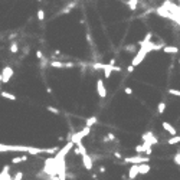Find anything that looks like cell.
<instances>
[{"mask_svg":"<svg viewBox=\"0 0 180 180\" xmlns=\"http://www.w3.org/2000/svg\"><path fill=\"white\" fill-rule=\"evenodd\" d=\"M48 111H49V113H53V114H59V110L55 108V107H52V105H49V107H48Z\"/></svg>","mask_w":180,"mask_h":180,"instance_id":"e575fe53","label":"cell"},{"mask_svg":"<svg viewBox=\"0 0 180 180\" xmlns=\"http://www.w3.org/2000/svg\"><path fill=\"white\" fill-rule=\"evenodd\" d=\"M49 180H59V177H58V176H55V177H49Z\"/></svg>","mask_w":180,"mask_h":180,"instance_id":"7bdbcfd3","label":"cell"},{"mask_svg":"<svg viewBox=\"0 0 180 180\" xmlns=\"http://www.w3.org/2000/svg\"><path fill=\"white\" fill-rule=\"evenodd\" d=\"M102 71H104V77H105V78H110V77H111V72H120L121 68L115 67V65H110V64H108V65L105 64V67H104Z\"/></svg>","mask_w":180,"mask_h":180,"instance_id":"9c48e42d","label":"cell"},{"mask_svg":"<svg viewBox=\"0 0 180 180\" xmlns=\"http://www.w3.org/2000/svg\"><path fill=\"white\" fill-rule=\"evenodd\" d=\"M36 56L39 58V59H45V58H43V53H42V51H38V52H36Z\"/></svg>","mask_w":180,"mask_h":180,"instance_id":"74e56055","label":"cell"},{"mask_svg":"<svg viewBox=\"0 0 180 180\" xmlns=\"http://www.w3.org/2000/svg\"><path fill=\"white\" fill-rule=\"evenodd\" d=\"M179 64H180V59H179Z\"/></svg>","mask_w":180,"mask_h":180,"instance_id":"f6af8a7d","label":"cell"},{"mask_svg":"<svg viewBox=\"0 0 180 180\" xmlns=\"http://www.w3.org/2000/svg\"><path fill=\"white\" fill-rule=\"evenodd\" d=\"M110 65H115V59H111V61H110Z\"/></svg>","mask_w":180,"mask_h":180,"instance_id":"b9f144b4","label":"cell"},{"mask_svg":"<svg viewBox=\"0 0 180 180\" xmlns=\"http://www.w3.org/2000/svg\"><path fill=\"white\" fill-rule=\"evenodd\" d=\"M38 1H42V0H38Z\"/></svg>","mask_w":180,"mask_h":180,"instance_id":"ee69618b","label":"cell"},{"mask_svg":"<svg viewBox=\"0 0 180 180\" xmlns=\"http://www.w3.org/2000/svg\"><path fill=\"white\" fill-rule=\"evenodd\" d=\"M0 180H13V177L9 174V171H1V174H0Z\"/></svg>","mask_w":180,"mask_h":180,"instance_id":"d4e9b609","label":"cell"},{"mask_svg":"<svg viewBox=\"0 0 180 180\" xmlns=\"http://www.w3.org/2000/svg\"><path fill=\"white\" fill-rule=\"evenodd\" d=\"M114 156L117 158H121V154H120V153H114Z\"/></svg>","mask_w":180,"mask_h":180,"instance_id":"60d3db41","label":"cell"},{"mask_svg":"<svg viewBox=\"0 0 180 180\" xmlns=\"http://www.w3.org/2000/svg\"><path fill=\"white\" fill-rule=\"evenodd\" d=\"M151 36H153V33H151V32H148V33L146 35V38L140 42V48H141V46H144V45H147V43H150V42H151Z\"/></svg>","mask_w":180,"mask_h":180,"instance_id":"44dd1931","label":"cell"},{"mask_svg":"<svg viewBox=\"0 0 180 180\" xmlns=\"http://www.w3.org/2000/svg\"><path fill=\"white\" fill-rule=\"evenodd\" d=\"M164 110H166V102H160V104L157 105V113L163 114L164 113Z\"/></svg>","mask_w":180,"mask_h":180,"instance_id":"83f0119b","label":"cell"},{"mask_svg":"<svg viewBox=\"0 0 180 180\" xmlns=\"http://www.w3.org/2000/svg\"><path fill=\"white\" fill-rule=\"evenodd\" d=\"M74 153H75V154H81V156H84V154H87V148H85V146L81 143V144H78V146L75 147Z\"/></svg>","mask_w":180,"mask_h":180,"instance_id":"2e32d148","label":"cell"},{"mask_svg":"<svg viewBox=\"0 0 180 180\" xmlns=\"http://www.w3.org/2000/svg\"><path fill=\"white\" fill-rule=\"evenodd\" d=\"M97 92H98L100 98H105L107 97V88H105L102 79H97Z\"/></svg>","mask_w":180,"mask_h":180,"instance_id":"30bf717a","label":"cell"},{"mask_svg":"<svg viewBox=\"0 0 180 180\" xmlns=\"http://www.w3.org/2000/svg\"><path fill=\"white\" fill-rule=\"evenodd\" d=\"M161 125H163V130H164V131H167V133H169V134L171 135V137L177 135V130H176V128H174V127H173V125H171L170 123L164 121V123L161 124Z\"/></svg>","mask_w":180,"mask_h":180,"instance_id":"4fadbf2b","label":"cell"},{"mask_svg":"<svg viewBox=\"0 0 180 180\" xmlns=\"http://www.w3.org/2000/svg\"><path fill=\"white\" fill-rule=\"evenodd\" d=\"M141 138H143V141H147V143L151 144V146H154V144H157L158 143L157 137L153 134V131H147V133H144V134L141 135Z\"/></svg>","mask_w":180,"mask_h":180,"instance_id":"ba28073f","label":"cell"},{"mask_svg":"<svg viewBox=\"0 0 180 180\" xmlns=\"http://www.w3.org/2000/svg\"><path fill=\"white\" fill-rule=\"evenodd\" d=\"M10 52L12 53H17V52H19V45H17V42H12Z\"/></svg>","mask_w":180,"mask_h":180,"instance_id":"484cf974","label":"cell"},{"mask_svg":"<svg viewBox=\"0 0 180 180\" xmlns=\"http://www.w3.org/2000/svg\"><path fill=\"white\" fill-rule=\"evenodd\" d=\"M127 6H128L133 12L137 10V7H138V0H127Z\"/></svg>","mask_w":180,"mask_h":180,"instance_id":"d6986e66","label":"cell"},{"mask_svg":"<svg viewBox=\"0 0 180 180\" xmlns=\"http://www.w3.org/2000/svg\"><path fill=\"white\" fill-rule=\"evenodd\" d=\"M95 180H97V179H95Z\"/></svg>","mask_w":180,"mask_h":180,"instance_id":"bcb514c9","label":"cell"},{"mask_svg":"<svg viewBox=\"0 0 180 180\" xmlns=\"http://www.w3.org/2000/svg\"><path fill=\"white\" fill-rule=\"evenodd\" d=\"M143 147H144V153H146L147 156H150V154L153 153V150H151V144H148L147 141H143Z\"/></svg>","mask_w":180,"mask_h":180,"instance_id":"cb8c5ba5","label":"cell"},{"mask_svg":"<svg viewBox=\"0 0 180 180\" xmlns=\"http://www.w3.org/2000/svg\"><path fill=\"white\" fill-rule=\"evenodd\" d=\"M98 123V118L97 117H90V118H87V127H92V125H95V124Z\"/></svg>","mask_w":180,"mask_h":180,"instance_id":"603a6c76","label":"cell"},{"mask_svg":"<svg viewBox=\"0 0 180 180\" xmlns=\"http://www.w3.org/2000/svg\"><path fill=\"white\" fill-rule=\"evenodd\" d=\"M0 151L7 153V151H17V153H29V154H46V148H38V147L29 146H7V144H0Z\"/></svg>","mask_w":180,"mask_h":180,"instance_id":"6da1fadb","label":"cell"},{"mask_svg":"<svg viewBox=\"0 0 180 180\" xmlns=\"http://www.w3.org/2000/svg\"><path fill=\"white\" fill-rule=\"evenodd\" d=\"M104 67H105V64H100V62H94L92 64L94 69H104Z\"/></svg>","mask_w":180,"mask_h":180,"instance_id":"4dcf8cb0","label":"cell"},{"mask_svg":"<svg viewBox=\"0 0 180 180\" xmlns=\"http://www.w3.org/2000/svg\"><path fill=\"white\" fill-rule=\"evenodd\" d=\"M108 140H115V137H114L113 133H108V134H107V137L104 138V141H105V143H108Z\"/></svg>","mask_w":180,"mask_h":180,"instance_id":"d590c367","label":"cell"},{"mask_svg":"<svg viewBox=\"0 0 180 180\" xmlns=\"http://www.w3.org/2000/svg\"><path fill=\"white\" fill-rule=\"evenodd\" d=\"M167 92H169L170 95H174V97H179V98H180V90H174V88H170V90L167 91Z\"/></svg>","mask_w":180,"mask_h":180,"instance_id":"f1b7e54d","label":"cell"},{"mask_svg":"<svg viewBox=\"0 0 180 180\" xmlns=\"http://www.w3.org/2000/svg\"><path fill=\"white\" fill-rule=\"evenodd\" d=\"M173 161H174V164H177L180 167V151H177L176 154H174V157H173Z\"/></svg>","mask_w":180,"mask_h":180,"instance_id":"f546056e","label":"cell"},{"mask_svg":"<svg viewBox=\"0 0 180 180\" xmlns=\"http://www.w3.org/2000/svg\"><path fill=\"white\" fill-rule=\"evenodd\" d=\"M49 65L52 68H68V62H62V61H51Z\"/></svg>","mask_w":180,"mask_h":180,"instance_id":"9a60e30c","label":"cell"},{"mask_svg":"<svg viewBox=\"0 0 180 180\" xmlns=\"http://www.w3.org/2000/svg\"><path fill=\"white\" fill-rule=\"evenodd\" d=\"M138 167H140V174H143V176H144V174H147V173L151 170L150 164H147V163H144V164H140Z\"/></svg>","mask_w":180,"mask_h":180,"instance_id":"e0dca14e","label":"cell"},{"mask_svg":"<svg viewBox=\"0 0 180 180\" xmlns=\"http://www.w3.org/2000/svg\"><path fill=\"white\" fill-rule=\"evenodd\" d=\"M23 179V173L22 171H17L14 176H13V180H22Z\"/></svg>","mask_w":180,"mask_h":180,"instance_id":"836d02e7","label":"cell"},{"mask_svg":"<svg viewBox=\"0 0 180 180\" xmlns=\"http://www.w3.org/2000/svg\"><path fill=\"white\" fill-rule=\"evenodd\" d=\"M163 52H164V53H171V55H174V53H177V52H179V48H177V46L166 45L164 48H163Z\"/></svg>","mask_w":180,"mask_h":180,"instance_id":"5bb4252c","label":"cell"},{"mask_svg":"<svg viewBox=\"0 0 180 180\" xmlns=\"http://www.w3.org/2000/svg\"><path fill=\"white\" fill-rule=\"evenodd\" d=\"M180 143V135H174V137H170L169 140H167V144H170V146H174V144H179Z\"/></svg>","mask_w":180,"mask_h":180,"instance_id":"ffe728a7","label":"cell"},{"mask_svg":"<svg viewBox=\"0 0 180 180\" xmlns=\"http://www.w3.org/2000/svg\"><path fill=\"white\" fill-rule=\"evenodd\" d=\"M124 92H125L127 95H133V90H131L130 87H125V88H124Z\"/></svg>","mask_w":180,"mask_h":180,"instance_id":"8d00e7d4","label":"cell"},{"mask_svg":"<svg viewBox=\"0 0 180 180\" xmlns=\"http://www.w3.org/2000/svg\"><path fill=\"white\" fill-rule=\"evenodd\" d=\"M1 97L6 98V100H10V101H16V100H17L16 95H13V94H10V92H6V91H1Z\"/></svg>","mask_w":180,"mask_h":180,"instance_id":"ac0fdd59","label":"cell"},{"mask_svg":"<svg viewBox=\"0 0 180 180\" xmlns=\"http://www.w3.org/2000/svg\"><path fill=\"white\" fill-rule=\"evenodd\" d=\"M90 133H91V128L90 127H85V128H82L81 131H77V133H74V134L71 135V140H69V141H72L75 146H78V144H81L82 138L87 137Z\"/></svg>","mask_w":180,"mask_h":180,"instance_id":"3957f363","label":"cell"},{"mask_svg":"<svg viewBox=\"0 0 180 180\" xmlns=\"http://www.w3.org/2000/svg\"><path fill=\"white\" fill-rule=\"evenodd\" d=\"M125 163H130V164H144V163H148L150 161V157L148 156H133V157H125L124 158Z\"/></svg>","mask_w":180,"mask_h":180,"instance_id":"277c9868","label":"cell"},{"mask_svg":"<svg viewBox=\"0 0 180 180\" xmlns=\"http://www.w3.org/2000/svg\"><path fill=\"white\" fill-rule=\"evenodd\" d=\"M140 164H133L131 167H130V170H128V177H130V180H134L138 174H140V167H138Z\"/></svg>","mask_w":180,"mask_h":180,"instance_id":"7c38bea8","label":"cell"},{"mask_svg":"<svg viewBox=\"0 0 180 180\" xmlns=\"http://www.w3.org/2000/svg\"><path fill=\"white\" fill-rule=\"evenodd\" d=\"M147 53H148V52H147L144 48H140V49H138V52L135 53V56L133 58V61H131V65H133V67L140 65V64L144 61V58L147 56Z\"/></svg>","mask_w":180,"mask_h":180,"instance_id":"52a82bcc","label":"cell"},{"mask_svg":"<svg viewBox=\"0 0 180 180\" xmlns=\"http://www.w3.org/2000/svg\"><path fill=\"white\" fill-rule=\"evenodd\" d=\"M13 68L10 67H4L3 69H1V74H0V82L1 84H7L9 81H10V78L13 77Z\"/></svg>","mask_w":180,"mask_h":180,"instance_id":"8992f818","label":"cell"},{"mask_svg":"<svg viewBox=\"0 0 180 180\" xmlns=\"http://www.w3.org/2000/svg\"><path fill=\"white\" fill-rule=\"evenodd\" d=\"M3 171H10V166H4V167H3Z\"/></svg>","mask_w":180,"mask_h":180,"instance_id":"ab89813d","label":"cell"},{"mask_svg":"<svg viewBox=\"0 0 180 180\" xmlns=\"http://www.w3.org/2000/svg\"><path fill=\"white\" fill-rule=\"evenodd\" d=\"M27 160V156H20V157H13L12 158V163L13 164H19V163H22V161H26Z\"/></svg>","mask_w":180,"mask_h":180,"instance_id":"7402d4cb","label":"cell"},{"mask_svg":"<svg viewBox=\"0 0 180 180\" xmlns=\"http://www.w3.org/2000/svg\"><path fill=\"white\" fill-rule=\"evenodd\" d=\"M134 68H135V67H133V65H130V67L127 68V72H134Z\"/></svg>","mask_w":180,"mask_h":180,"instance_id":"f35d334b","label":"cell"},{"mask_svg":"<svg viewBox=\"0 0 180 180\" xmlns=\"http://www.w3.org/2000/svg\"><path fill=\"white\" fill-rule=\"evenodd\" d=\"M38 19H39V20H43V19H45V12L42 10V9L38 10Z\"/></svg>","mask_w":180,"mask_h":180,"instance_id":"1f68e13d","label":"cell"},{"mask_svg":"<svg viewBox=\"0 0 180 180\" xmlns=\"http://www.w3.org/2000/svg\"><path fill=\"white\" fill-rule=\"evenodd\" d=\"M156 13H157L158 16H161V17H166V19H170V20H173V22H176V23H180V20L173 14V13H170L164 6H160V7H157L156 9Z\"/></svg>","mask_w":180,"mask_h":180,"instance_id":"5b68a950","label":"cell"},{"mask_svg":"<svg viewBox=\"0 0 180 180\" xmlns=\"http://www.w3.org/2000/svg\"><path fill=\"white\" fill-rule=\"evenodd\" d=\"M125 51H127V52H133V53H137V52H138L135 45H127L125 46Z\"/></svg>","mask_w":180,"mask_h":180,"instance_id":"4316f807","label":"cell"},{"mask_svg":"<svg viewBox=\"0 0 180 180\" xmlns=\"http://www.w3.org/2000/svg\"><path fill=\"white\" fill-rule=\"evenodd\" d=\"M135 153H138V154L144 153V147H143V144H138V146H135Z\"/></svg>","mask_w":180,"mask_h":180,"instance_id":"d6a6232c","label":"cell"},{"mask_svg":"<svg viewBox=\"0 0 180 180\" xmlns=\"http://www.w3.org/2000/svg\"><path fill=\"white\" fill-rule=\"evenodd\" d=\"M42 173L48 174L49 177H55V176H58V173H59V167H58V161H56V158H55V156L45 160V164H43V170H42Z\"/></svg>","mask_w":180,"mask_h":180,"instance_id":"7a4b0ae2","label":"cell"},{"mask_svg":"<svg viewBox=\"0 0 180 180\" xmlns=\"http://www.w3.org/2000/svg\"><path fill=\"white\" fill-rule=\"evenodd\" d=\"M82 164H84V167H85L87 170H92V167H94V163H92V157H91L88 153L82 156Z\"/></svg>","mask_w":180,"mask_h":180,"instance_id":"8fae6325","label":"cell"}]
</instances>
